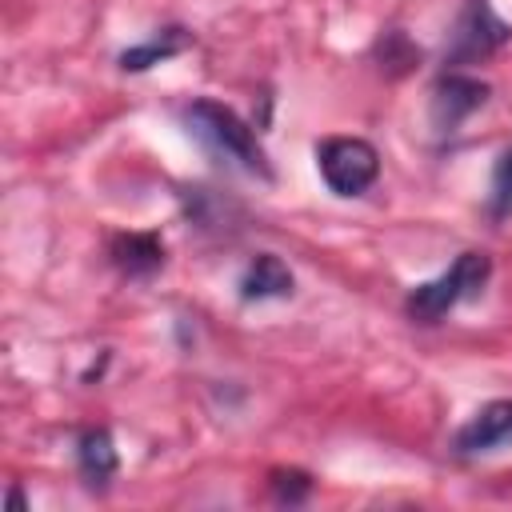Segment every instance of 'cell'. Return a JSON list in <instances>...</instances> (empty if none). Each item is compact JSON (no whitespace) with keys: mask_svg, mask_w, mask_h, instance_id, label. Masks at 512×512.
<instances>
[{"mask_svg":"<svg viewBox=\"0 0 512 512\" xmlns=\"http://www.w3.org/2000/svg\"><path fill=\"white\" fill-rule=\"evenodd\" d=\"M184 124H188V132H192L208 152H216L220 160H232L236 168H244V172H252V176H264V180L272 176L268 156H264V148H260V140H256V128L244 124L232 108H224V104H216V100H196V104L184 108Z\"/></svg>","mask_w":512,"mask_h":512,"instance_id":"cell-1","label":"cell"},{"mask_svg":"<svg viewBox=\"0 0 512 512\" xmlns=\"http://www.w3.org/2000/svg\"><path fill=\"white\" fill-rule=\"evenodd\" d=\"M488 272H492V260H488L484 252H464V256H456V264H452L448 272H440V276H432V280H424V284H416V288L408 292V316H412V320H424V324L440 320V316L452 312L460 300L476 296V292L484 288Z\"/></svg>","mask_w":512,"mask_h":512,"instance_id":"cell-2","label":"cell"},{"mask_svg":"<svg viewBox=\"0 0 512 512\" xmlns=\"http://www.w3.org/2000/svg\"><path fill=\"white\" fill-rule=\"evenodd\" d=\"M316 164L336 196H360L380 176V152L360 136H328L316 148Z\"/></svg>","mask_w":512,"mask_h":512,"instance_id":"cell-3","label":"cell"},{"mask_svg":"<svg viewBox=\"0 0 512 512\" xmlns=\"http://www.w3.org/2000/svg\"><path fill=\"white\" fill-rule=\"evenodd\" d=\"M508 40H512V24L496 16L492 0H464V12L456 20V28H452L448 60L452 64H472V60L496 52Z\"/></svg>","mask_w":512,"mask_h":512,"instance_id":"cell-4","label":"cell"},{"mask_svg":"<svg viewBox=\"0 0 512 512\" xmlns=\"http://www.w3.org/2000/svg\"><path fill=\"white\" fill-rule=\"evenodd\" d=\"M488 100V84L464 72H444L432 88V124L436 132H452L456 124H464L480 104Z\"/></svg>","mask_w":512,"mask_h":512,"instance_id":"cell-5","label":"cell"},{"mask_svg":"<svg viewBox=\"0 0 512 512\" xmlns=\"http://www.w3.org/2000/svg\"><path fill=\"white\" fill-rule=\"evenodd\" d=\"M508 440H512V400H492L456 432V452L476 456V452H492Z\"/></svg>","mask_w":512,"mask_h":512,"instance_id":"cell-6","label":"cell"},{"mask_svg":"<svg viewBox=\"0 0 512 512\" xmlns=\"http://www.w3.org/2000/svg\"><path fill=\"white\" fill-rule=\"evenodd\" d=\"M292 292V272L280 256L264 252L248 264V272L240 276V296L244 300H280Z\"/></svg>","mask_w":512,"mask_h":512,"instance_id":"cell-7","label":"cell"},{"mask_svg":"<svg viewBox=\"0 0 512 512\" xmlns=\"http://www.w3.org/2000/svg\"><path fill=\"white\" fill-rule=\"evenodd\" d=\"M112 260L128 276H148V272H156L164 264V244L152 232H128V236L112 240Z\"/></svg>","mask_w":512,"mask_h":512,"instance_id":"cell-8","label":"cell"},{"mask_svg":"<svg viewBox=\"0 0 512 512\" xmlns=\"http://www.w3.org/2000/svg\"><path fill=\"white\" fill-rule=\"evenodd\" d=\"M76 464H80V476H84L92 488H104V484L116 476V444H112L108 428H92V432L80 436Z\"/></svg>","mask_w":512,"mask_h":512,"instance_id":"cell-9","label":"cell"},{"mask_svg":"<svg viewBox=\"0 0 512 512\" xmlns=\"http://www.w3.org/2000/svg\"><path fill=\"white\" fill-rule=\"evenodd\" d=\"M184 48H188V32L184 28H164L160 36H152V40H144L136 48H124L120 52V68L124 72H144V68H152L160 60H172Z\"/></svg>","mask_w":512,"mask_h":512,"instance_id":"cell-10","label":"cell"},{"mask_svg":"<svg viewBox=\"0 0 512 512\" xmlns=\"http://www.w3.org/2000/svg\"><path fill=\"white\" fill-rule=\"evenodd\" d=\"M488 208H492V216H508V212H512V144L500 152V160H496V168H492Z\"/></svg>","mask_w":512,"mask_h":512,"instance_id":"cell-11","label":"cell"},{"mask_svg":"<svg viewBox=\"0 0 512 512\" xmlns=\"http://www.w3.org/2000/svg\"><path fill=\"white\" fill-rule=\"evenodd\" d=\"M308 488H312V480H308V472H300V468H276V472H272V492H276V500H284V504H300V500L308 496Z\"/></svg>","mask_w":512,"mask_h":512,"instance_id":"cell-12","label":"cell"}]
</instances>
